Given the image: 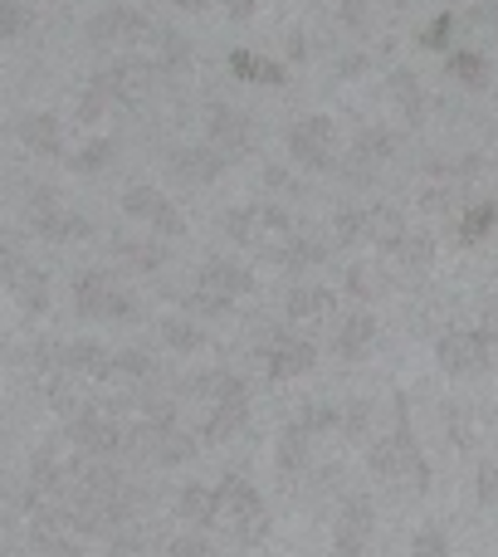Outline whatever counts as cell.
<instances>
[{"mask_svg": "<svg viewBox=\"0 0 498 557\" xmlns=\"http://www.w3.org/2000/svg\"><path fill=\"white\" fill-rule=\"evenodd\" d=\"M480 327H484V337H489V343L498 347V313H489V318H484V323H480Z\"/></svg>", "mask_w": 498, "mask_h": 557, "instance_id": "cell-45", "label": "cell"}, {"mask_svg": "<svg viewBox=\"0 0 498 557\" xmlns=\"http://www.w3.org/2000/svg\"><path fill=\"white\" fill-rule=\"evenodd\" d=\"M494 357H498V347L484 337V327H450V333H440V343H435V362H440V372L455 376V382L489 376Z\"/></svg>", "mask_w": 498, "mask_h": 557, "instance_id": "cell-7", "label": "cell"}, {"mask_svg": "<svg viewBox=\"0 0 498 557\" xmlns=\"http://www.w3.org/2000/svg\"><path fill=\"white\" fill-rule=\"evenodd\" d=\"M445 69H450V78L455 84H464V88H489V59H484V49H450L445 54Z\"/></svg>", "mask_w": 498, "mask_h": 557, "instance_id": "cell-27", "label": "cell"}, {"mask_svg": "<svg viewBox=\"0 0 498 557\" xmlns=\"http://www.w3.org/2000/svg\"><path fill=\"white\" fill-rule=\"evenodd\" d=\"M460 29H464V39H498V5H494V0L470 5L460 15Z\"/></svg>", "mask_w": 498, "mask_h": 557, "instance_id": "cell-32", "label": "cell"}, {"mask_svg": "<svg viewBox=\"0 0 498 557\" xmlns=\"http://www.w3.org/2000/svg\"><path fill=\"white\" fill-rule=\"evenodd\" d=\"M221 231L231 235L240 250H254V255H264V260H274V255L298 235L294 215H288L284 206H240V211H225Z\"/></svg>", "mask_w": 498, "mask_h": 557, "instance_id": "cell-4", "label": "cell"}, {"mask_svg": "<svg viewBox=\"0 0 498 557\" xmlns=\"http://www.w3.org/2000/svg\"><path fill=\"white\" fill-rule=\"evenodd\" d=\"M391 152H396V137L386 133V127H362V133L352 137V147L343 152L337 172H347V182H372V172L382 162H391Z\"/></svg>", "mask_w": 498, "mask_h": 557, "instance_id": "cell-19", "label": "cell"}, {"mask_svg": "<svg viewBox=\"0 0 498 557\" xmlns=\"http://www.w3.org/2000/svg\"><path fill=\"white\" fill-rule=\"evenodd\" d=\"M259 367H264L269 382H294V376H308L318 362V347L308 343L303 333H288V327H274L264 333V343L254 347Z\"/></svg>", "mask_w": 498, "mask_h": 557, "instance_id": "cell-10", "label": "cell"}, {"mask_svg": "<svg viewBox=\"0 0 498 557\" xmlns=\"http://www.w3.org/2000/svg\"><path fill=\"white\" fill-rule=\"evenodd\" d=\"M59 372H74L84 376V382H117V352L103 343H94V337H84V343H64L59 347Z\"/></svg>", "mask_w": 498, "mask_h": 557, "instance_id": "cell-20", "label": "cell"}, {"mask_svg": "<svg viewBox=\"0 0 498 557\" xmlns=\"http://www.w3.org/2000/svg\"><path fill=\"white\" fill-rule=\"evenodd\" d=\"M376 533V504L366 494H347L333 513V557H366Z\"/></svg>", "mask_w": 498, "mask_h": 557, "instance_id": "cell-14", "label": "cell"}, {"mask_svg": "<svg viewBox=\"0 0 498 557\" xmlns=\"http://www.w3.org/2000/svg\"><path fill=\"white\" fill-rule=\"evenodd\" d=\"M113 157H117L113 137H88V143L78 147L74 157H64V162H69V172H74V176H98V172H108V166H113Z\"/></svg>", "mask_w": 498, "mask_h": 557, "instance_id": "cell-28", "label": "cell"}, {"mask_svg": "<svg viewBox=\"0 0 498 557\" xmlns=\"http://www.w3.org/2000/svg\"><path fill=\"white\" fill-rule=\"evenodd\" d=\"M362 69H366V54H352V59H343V69H337V74L352 78V74H362Z\"/></svg>", "mask_w": 498, "mask_h": 557, "instance_id": "cell-44", "label": "cell"}, {"mask_svg": "<svg viewBox=\"0 0 498 557\" xmlns=\"http://www.w3.org/2000/svg\"><path fill=\"white\" fill-rule=\"evenodd\" d=\"M337 15H343L347 29H366V0H343V10H337Z\"/></svg>", "mask_w": 498, "mask_h": 557, "instance_id": "cell-41", "label": "cell"}, {"mask_svg": "<svg viewBox=\"0 0 498 557\" xmlns=\"http://www.w3.org/2000/svg\"><path fill=\"white\" fill-rule=\"evenodd\" d=\"M113 255L137 274H157L166 264V250L162 240H113Z\"/></svg>", "mask_w": 498, "mask_h": 557, "instance_id": "cell-30", "label": "cell"}, {"mask_svg": "<svg viewBox=\"0 0 498 557\" xmlns=\"http://www.w3.org/2000/svg\"><path fill=\"white\" fill-rule=\"evenodd\" d=\"M284 147L303 172L323 176V172L343 166V133H337V123L327 113H308V117H298V123H288Z\"/></svg>", "mask_w": 498, "mask_h": 557, "instance_id": "cell-6", "label": "cell"}, {"mask_svg": "<svg viewBox=\"0 0 498 557\" xmlns=\"http://www.w3.org/2000/svg\"><path fill=\"white\" fill-rule=\"evenodd\" d=\"M211 529L221 533L225 543H235V548H259V543H269L274 519H269L264 494L249 484V474H235V470L221 474V484H215V519H211Z\"/></svg>", "mask_w": 498, "mask_h": 557, "instance_id": "cell-3", "label": "cell"}, {"mask_svg": "<svg viewBox=\"0 0 498 557\" xmlns=\"http://www.w3.org/2000/svg\"><path fill=\"white\" fill-rule=\"evenodd\" d=\"M15 137H20V147L35 157H64V127H59L54 113H20Z\"/></svg>", "mask_w": 498, "mask_h": 557, "instance_id": "cell-22", "label": "cell"}, {"mask_svg": "<svg viewBox=\"0 0 498 557\" xmlns=\"http://www.w3.org/2000/svg\"><path fill=\"white\" fill-rule=\"evenodd\" d=\"M264 186H269V191H298V186L288 182L284 166H269V172H264Z\"/></svg>", "mask_w": 498, "mask_h": 557, "instance_id": "cell-42", "label": "cell"}, {"mask_svg": "<svg viewBox=\"0 0 498 557\" xmlns=\"http://www.w3.org/2000/svg\"><path fill=\"white\" fill-rule=\"evenodd\" d=\"M166 557H221V548H215V539L206 529H186L166 543Z\"/></svg>", "mask_w": 498, "mask_h": 557, "instance_id": "cell-34", "label": "cell"}, {"mask_svg": "<svg viewBox=\"0 0 498 557\" xmlns=\"http://www.w3.org/2000/svg\"><path fill=\"white\" fill-rule=\"evenodd\" d=\"M231 162L235 157L221 152L215 143H186V147H172V157H166V176H172L176 186H211Z\"/></svg>", "mask_w": 498, "mask_h": 557, "instance_id": "cell-15", "label": "cell"}, {"mask_svg": "<svg viewBox=\"0 0 498 557\" xmlns=\"http://www.w3.org/2000/svg\"><path fill=\"white\" fill-rule=\"evenodd\" d=\"M152 78H157V59H113L108 69L94 74V88H103L108 103L113 108H137L147 94H152Z\"/></svg>", "mask_w": 498, "mask_h": 557, "instance_id": "cell-13", "label": "cell"}, {"mask_svg": "<svg viewBox=\"0 0 498 557\" xmlns=\"http://www.w3.org/2000/svg\"><path fill=\"white\" fill-rule=\"evenodd\" d=\"M25 231L39 235V240H54V245H69V240H88L94 225L84 221L78 211H69L64 196L39 186V191L25 196Z\"/></svg>", "mask_w": 498, "mask_h": 557, "instance_id": "cell-8", "label": "cell"}, {"mask_svg": "<svg viewBox=\"0 0 498 557\" xmlns=\"http://www.w3.org/2000/svg\"><path fill=\"white\" fill-rule=\"evenodd\" d=\"M455 29H460V15L455 10H445V15H435L431 25L421 29V49H435V54H450V39Z\"/></svg>", "mask_w": 498, "mask_h": 557, "instance_id": "cell-36", "label": "cell"}, {"mask_svg": "<svg viewBox=\"0 0 498 557\" xmlns=\"http://www.w3.org/2000/svg\"><path fill=\"white\" fill-rule=\"evenodd\" d=\"M411 557H450V533L440 523H421L411 539Z\"/></svg>", "mask_w": 498, "mask_h": 557, "instance_id": "cell-37", "label": "cell"}, {"mask_svg": "<svg viewBox=\"0 0 498 557\" xmlns=\"http://www.w3.org/2000/svg\"><path fill=\"white\" fill-rule=\"evenodd\" d=\"M123 215L137 225H147L152 235H166V240H182L186 235V215L176 211V201L166 191H157V186H127L123 191Z\"/></svg>", "mask_w": 498, "mask_h": 557, "instance_id": "cell-12", "label": "cell"}, {"mask_svg": "<svg viewBox=\"0 0 498 557\" xmlns=\"http://www.w3.org/2000/svg\"><path fill=\"white\" fill-rule=\"evenodd\" d=\"M172 396L176 401H191L201 411V425L196 435L206 441V450L235 441L249 421V382L225 367H206V372H186L172 376Z\"/></svg>", "mask_w": 498, "mask_h": 557, "instance_id": "cell-1", "label": "cell"}, {"mask_svg": "<svg viewBox=\"0 0 498 557\" xmlns=\"http://www.w3.org/2000/svg\"><path fill=\"white\" fill-rule=\"evenodd\" d=\"M333 308H337V294H333V288H323V284H294L284 294L288 323H323Z\"/></svg>", "mask_w": 498, "mask_h": 557, "instance_id": "cell-23", "label": "cell"}, {"mask_svg": "<svg viewBox=\"0 0 498 557\" xmlns=\"http://www.w3.org/2000/svg\"><path fill=\"white\" fill-rule=\"evenodd\" d=\"M391 5L396 10H411V5H421V0H391Z\"/></svg>", "mask_w": 498, "mask_h": 557, "instance_id": "cell-47", "label": "cell"}, {"mask_svg": "<svg viewBox=\"0 0 498 557\" xmlns=\"http://www.w3.org/2000/svg\"><path fill=\"white\" fill-rule=\"evenodd\" d=\"M152 20L142 15V10L133 5H103L94 20H88V39H94L98 49H137V45H152L157 39Z\"/></svg>", "mask_w": 498, "mask_h": 557, "instance_id": "cell-11", "label": "cell"}, {"mask_svg": "<svg viewBox=\"0 0 498 557\" xmlns=\"http://www.w3.org/2000/svg\"><path fill=\"white\" fill-rule=\"evenodd\" d=\"M274 264L278 270H288V274H303V270H313V264H327V245L308 240V235H294V240L274 255Z\"/></svg>", "mask_w": 498, "mask_h": 557, "instance_id": "cell-29", "label": "cell"}, {"mask_svg": "<svg viewBox=\"0 0 498 557\" xmlns=\"http://www.w3.org/2000/svg\"><path fill=\"white\" fill-rule=\"evenodd\" d=\"M366 470H372V480L396 484V490L411 494V499H421V494L431 490V460H425L421 441H415V421H411L406 392L391 396V421H386V431L366 441Z\"/></svg>", "mask_w": 498, "mask_h": 557, "instance_id": "cell-2", "label": "cell"}, {"mask_svg": "<svg viewBox=\"0 0 498 557\" xmlns=\"http://www.w3.org/2000/svg\"><path fill=\"white\" fill-rule=\"evenodd\" d=\"M376 343H382V327H376V318L366 313V308H352L333 333V352L343 357V362H366V357L376 352Z\"/></svg>", "mask_w": 498, "mask_h": 557, "instance_id": "cell-21", "label": "cell"}, {"mask_svg": "<svg viewBox=\"0 0 498 557\" xmlns=\"http://www.w3.org/2000/svg\"><path fill=\"white\" fill-rule=\"evenodd\" d=\"M474 494H480L484 509H498V455L480 460V470H474Z\"/></svg>", "mask_w": 498, "mask_h": 557, "instance_id": "cell-38", "label": "cell"}, {"mask_svg": "<svg viewBox=\"0 0 498 557\" xmlns=\"http://www.w3.org/2000/svg\"><path fill=\"white\" fill-rule=\"evenodd\" d=\"M157 337H162V347H172V352H182V357H196L211 347V337H206V327L196 323V313L162 318V323H157Z\"/></svg>", "mask_w": 498, "mask_h": 557, "instance_id": "cell-24", "label": "cell"}, {"mask_svg": "<svg viewBox=\"0 0 498 557\" xmlns=\"http://www.w3.org/2000/svg\"><path fill=\"white\" fill-rule=\"evenodd\" d=\"M74 313L84 323H133L137 318V298L123 288V278L113 270H84L74 274Z\"/></svg>", "mask_w": 498, "mask_h": 557, "instance_id": "cell-5", "label": "cell"}, {"mask_svg": "<svg viewBox=\"0 0 498 557\" xmlns=\"http://www.w3.org/2000/svg\"><path fill=\"white\" fill-rule=\"evenodd\" d=\"M372 416H376V401H366V396H357V401L343 406V435L347 441H372Z\"/></svg>", "mask_w": 498, "mask_h": 557, "instance_id": "cell-35", "label": "cell"}, {"mask_svg": "<svg viewBox=\"0 0 498 557\" xmlns=\"http://www.w3.org/2000/svg\"><path fill=\"white\" fill-rule=\"evenodd\" d=\"M172 5H182V10H206L211 0H172Z\"/></svg>", "mask_w": 498, "mask_h": 557, "instance_id": "cell-46", "label": "cell"}, {"mask_svg": "<svg viewBox=\"0 0 498 557\" xmlns=\"http://www.w3.org/2000/svg\"><path fill=\"white\" fill-rule=\"evenodd\" d=\"M231 74L245 78V84H284V64L254 54V49H235V54H231Z\"/></svg>", "mask_w": 498, "mask_h": 557, "instance_id": "cell-31", "label": "cell"}, {"mask_svg": "<svg viewBox=\"0 0 498 557\" xmlns=\"http://www.w3.org/2000/svg\"><path fill=\"white\" fill-rule=\"evenodd\" d=\"M25 29H29L25 0H5V5H0V35H5V39H20Z\"/></svg>", "mask_w": 498, "mask_h": 557, "instance_id": "cell-39", "label": "cell"}, {"mask_svg": "<svg viewBox=\"0 0 498 557\" xmlns=\"http://www.w3.org/2000/svg\"><path fill=\"white\" fill-rule=\"evenodd\" d=\"M313 425L303 421V416H294V421L278 431V441H274V470H278V480H284V490H294L298 480H303L308 470H313Z\"/></svg>", "mask_w": 498, "mask_h": 557, "instance_id": "cell-17", "label": "cell"}, {"mask_svg": "<svg viewBox=\"0 0 498 557\" xmlns=\"http://www.w3.org/2000/svg\"><path fill=\"white\" fill-rule=\"evenodd\" d=\"M221 5H225V15H231V20H254V0H221Z\"/></svg>", "mask_w": 498, "mask_h": 557, "instance_id": "cell-43", "label": "cell"}, {"mask_svg": "<svg viewBox=\"0 0 498 557\" xmlns=\"http://www.w3.org/2000/svg\"><path fill=\"white\" fill-rule=\"evenodd\" d=\"M206 143H215L221 152H231L235 162H240V157L254 152L259 127H254V117H249L245 108L211 103V108H206Z\"/></svg>", "mask_w": 498, "mask_h": 557, "instance_id": "cell-16", "label": "cell"}, {"mask_svg": "<svg viewBox=\"0 0 498 557\" xmlns=\"http://www.w3.org/2000/svg\"><path fill=\"white\" fill-rule=\"evenodd\" d=\"M176 519H182L186 529H211V519H215L211 484H182V490H176Z\"/></svg>", "mask_w": 498, "mask_h": 557, "instance_id": "cell-25", "label": "cell"}, {"mask_svg": "<svg viewBox=\"0 0 498 557\" xmlns=\"http://www.w3.org/2000/svg\"><path fill=\"white\" fill-rule=\"evenodd\" d=\"M29 557H84V553H78V543L69 539L64 529H35V539H29Z\"/></svg>", "mask_w": 498, "mask_h": 557, "instance_id": "cell-33", "label": "cell"}, {"mask_svg": "<svg viewBox=\"0 0 498 557\" xmlns=\"http://www.w3.org/2000/svg\"><path fill=\"white\" fill-rule=\"evenodd\" d=\"M196 288H206V294L225 298V304H240V298L254 294V270L240 260H225V255H211V260H201V270H196Z\"/></svg>", "mask_w": 498, "mask_h": 557, "instance_id": "cell-18", "label": "cell"}, {"mask_svg": "<svg viewBox=\"0 0 498 557\" xmlns=\"http://www.w3.org/2000/svg\"><path fill=\"white\" fill-rule=\"evenodd\" d=\"M386 94H391V103L401 108L406 123L421 127V117H425V94H421V78H415L411 69H396V74L386 78Z\"/></svg>", "mask_w": 498, "mask_h": 557, "instance_id": "cell-26", "label": "cell"}, {"mask_svg": "<svg viewBox=\"0 0 498 557\" xmlns=\"http://www.w3.org/2000/svg\"><path fill=\"white\" fill-rule=\"evenodd\" d=\"M347 294H352V298H376L372 264H352V270H347Z\"/></svg>", "mask_w": 498, "mask_h": 557, "instance_id": "cell-40", "label": "cell"}, {"mask_svg": "<svg viewBox=\"0 0 498 557\" xmlns=\"http://www.w3.org/2000/svg\"><path fill=\"white\" fill-rule=\"evenodd\" d=\"M0 274H5V288L15 294V304H20V313H29V318H45L49 313V274L39 270L35 260H25L20 255V240L15 235H5V245H0Z\"/></svg>", "mask_w": 498, "mask_h": 557, "instance_id": "cell-9", "label": "cell"}]
</instances>
